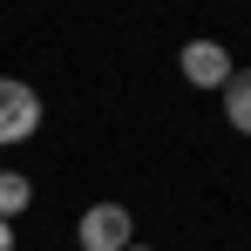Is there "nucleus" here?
<instances>
[{
  "label": "nucleus",
  "instance_id": "obj_1",
  "mask_svg": "<svg viewBox=\"0 0 251 251\" xmlns=\"http://www.w3.org/2000/svg\"><path fill=\"white\" fill-rule=\"evenodd\" d=\"M123 245H136L129 204H88L75 217V251H123Z\"/></svg>",
  "mask_w": 251,
  "mask_h": 251
},
{
  "label": "nucleus",
  "instance_id": "obj_2",
  "mask_svg": "<svg viewBox=\"0 0 251 251\" xmlns=\"http://www.w3.org/2000/svg\"><path fill=\"white\" fill-rule=\"evenodd\" d=\"M34 129H41V95L27 82H14V75H0V150L27 143Z\"/></svg>",
  "mask_w": 251,
  "mask_h": 251
},
{
  "label": "nucleus",
  "instance_id": "obj_3",
  "mask_svg": "<svg viewBox=\"0 0 251 251\" xmlns=\"http://www.w3.org/2000/svg\"><path fill=\"white\" fill-rule=\"evenodd\" d=\"M176 68H183V82H190V88H224L238 61H231V48H224V41H183Z\"/></svg>",
  "mask_w": 251,
  "mask_h": 251
},
{
  "label": "nucleus",
  "instance_id": "obj_4",
  "mask_svg": "<svg viewBox=\"0 0 251 251\" xmlns=\"http://www.w3.org/2000/svg\"><path fill=\"white\" fill-rule=\"evenodd\" d=\"M224 95V123L238 129V136H251V68H231V82L217 88Z\"/></svg>",
  "mask_w": 251,
  "mask_h": 251
},
{
  "label": "nucleus",
  "instance_id": "obj_5",
  "mask_svg": "<svg viewBox=\"0 0 251 251\" xmlns=\"http://www.w3.org/2000/svg\"><path fill=\"white\" fill-rule=\"evenodd\" d=\"M27 204H34V176H21V170H0V217L14 224Z\"/></svg>",
  "mask_w": 251,
  "mask_h": 251
},
{
  "label": "nucleus",
  "instance_id": "obj_6",
  "mask_svg": "<svg viewBox=\"0 0 251 251\" xmlns=\"http://www.w3.org/2000/svg\"><path fill=\"white\" fill-rule=\"evenodd\" d=\"M0 251H14V224L7 217H0Z\"/></svg>",
  "mask_w": 251,
  "mask_h": 251
},
{
  "label": "nucleus",
  "instance_id": "obj_7",
  "mask_svg": "<svg viewBox=\"0 0 251 251\" xmlns=\"http://www.w3.org/2000/svg\"><path fill=\"white\" fill-rule=\"evenodd\" d=\"M123 251H156V245H123Z\"/></svg>",
  "mask_w": 251,
  "mask_h": 251
}]
</instances>
